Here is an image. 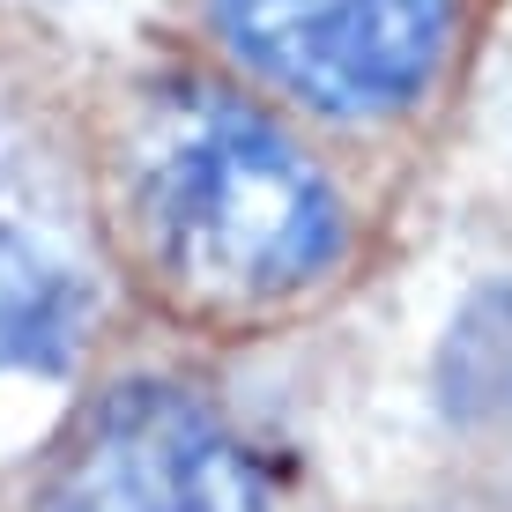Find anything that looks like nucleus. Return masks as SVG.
<instances>
[{
	"label": "nucleus",
	"instance_id": "f257e3e1",
	"mask_svg": "<svg viewBox=\"0 0 512 512\" xmlns=\"http://www.w3.org/2000/svg\"><path fill=\"white\" fill-rule=\"evenodd\" d=\"M141 260L201 312H253L327 275L342 216L327 179L268 119L208 82H156L127 141Z\"/></svg>",
	"mask_w": 512,
	"mask_h": 512
},
{
	"label": "nucleus",
	"instance_id": "f03ea898",
	"mask_svg": "<svg viewBox=\"0 0 512 512\" xmlns=\"http://www.w3.org/2000/svg\"><path fill=\"white\" fill-rule=\"evenodd\" d=\"M38 512H260V475L186 386H112L60 438Z\"/></svg>",
	"mask_w": 512,
	"mask_h": 512
},
{
	"label": "nucleus",
	"instance_id": "7ed1b4c3",
	"mask_svg": "<svg viewBox=\"0 0 512 512\" xmlns=\"http://www.w3.org/2000/svg\"><path fill=\"white\" fill-rule=\"evenodd\" d=\"M223 45L275 90L364 119L431 82L453 0H208Z\"/></svg>",
	"mask_w": 512,
	"mask_h": 512
},
{
	"label": "nucleus",
	"instance_id": "20e7f679",
	"mask_svg": "<svg viewBox=\"0 0 512 512\" xmlns=\"http://www.w3.org/2000/svg\"><path fill=\"white\" fill-rule=\"evenodd\" d=\"M90 327V282L60 231L0 171V372H67Z\"/></svg>",
	"mask_w": 512,
	"mask_h": 512
}]
</instances>
